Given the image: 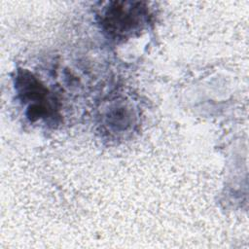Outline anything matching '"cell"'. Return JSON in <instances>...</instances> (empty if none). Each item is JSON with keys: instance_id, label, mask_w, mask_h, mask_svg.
<instances>
[{"instance_id": "cell-1", "label": "cell", "mask_w": 249, "mask_h": 249, "mask_svg": "<svg viewBox=\"0 0 249 249\" xmlns=\"http://www.w3.org/2000/svg\"><path fill=\"white\" fill-rule=\"evenodd\" d=\"M15 88L18 98L25 108V115L31 122H55L59 117L57 99L42 81L28 70H18Z\"/></svg>"}, {"instance_id": "cell-2", "label": "cell", "mask_w": 249, "mask_h": 249, "mask_svg": "<svg viewBox=\"0 0 249 249\" xmlns=\"http://www.w3.org/2000/svg\"><path fill=\"white\" fill-rule=\"evenodd\" d=\"M98 16L102 29L112 39H127L149 21V11L140 2H111Z\"/></svg>"}, {"instance_id": "cell-3", "label": "cell", "mask_w": 249, "mask_h": 249, "mask_svg": "<svg viewBox=\"0 0 249 249\" xmlns=\"http://www.w3.org/2000/svg\"><path fill=\"white\" fill-rule=\"evenodd\" d=\"M107 109L101 119L107 132L114 135H123L133 128L135 116L127 104L120 101L113 102L109 104Z\"/></svg>"}]
</instances>
